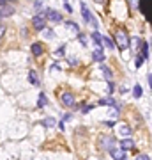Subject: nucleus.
I'll return each instance as SVG.
<instances>
[{"mask_svg":"<svg viewBox=\"0 0 152 160\" xmlns=\"http://www.w3.org/2000/svg\"><path fill=\"white\" fill-rule=\"evenodd\" d=\"M44 36H46V37H53V32H51V30H46Z\"/></svg>","mask_w":152,"mask_h":160,"instance_id":"30","label":"nucleus"},{"mask_svg":"<svg viewBox=\"0 0 152 160\" xmlns=\"http://www.w3.org/2000/svg\"><path fill=\"white\" fill-rule=\"evenodd\" d=\"M0 20H2V14H0Z\"/></svg>","mask_w":152,"mask_h":160,"instance_id":"37","label":"nucleus"},{"mask_svg":"<svg viewBox=\"0 0 152 160\" xmlns=\"http://www.w3.org/2000/svg\"><path fill=\"white\" fill-rule=\"evenodd\" d=\"M46 103H48V100H46V94H44V93H41V94H39V102H37V107L41 109V107H44Z\"/></svg>","mask_w":152,"mask_h":160,"instance_id":"19","label":"nucleus"},{"mask_svg":"<svg viewBox=\"0 0 152 160\" xmlns=\"http://www.w3.org/2000/svg\"><path fill=\"white\" fill-rule=\"evenodd\" d=\"M60 102H62V105H66V107H74V105H76V100H74V96H73L71 93H64V94L60 96Z\"/></svg>","mask_w":152,"mask_h":160,"instance_id":"7","label":"nucleus"},{"mask_svg":"<svg viewBox=\"0 0 152 160\" xmlns=\"http://www.w3.org/2000/svg\"><path fill=\"white\" fill-rule=\"evenodd\" d=\"M94 61H99V62H103L104 61V52H103V48H97V50H94Z\"/></svg>","mask_w":152,"mask_h":160,"instance_id":"12","label":"nucleus"},{"mask_svg":"<svg viewBox=\"0 0 152 160\" xmlns=\"http://www.w3.org/2000/svg\"><path fill=\"white\" fill-rule=\"evenodd\" d=\"M41 14L44 16V20H50V21H53V23H60L64 18H62V14L58 12V11H55V9H51V7H46L44 11H41Z\"/></svg>","mask_w":152,"mask_h":160,"instance_id":"2","label":"nucleus"},{"mask_svg":"<svg viewBox=\"0 0 152 160\" xmlns=\"http://www.w3.org/2000/svg\"><path fill=\"white\" fill-rule=\"evenodd\" d=\"M97 4H106V0H96Z\"/></svg>","mask_w":152,"mask_h":160,"instance_id":"36","label":"nucleus"},{"mask_svg":"<svg viewBox=\"0 0 152 160\" xmlns=\"http://www.w3.org/2000/svg\"><path fill=\"white\" fill-rule=\"evenodd\" d=\"M99 105H113V107H117V103H115L113 98H104V100L99 102Z\"/></svg>","mask_w":152,"mask_h":160,"instance_id":"20","label":"nucleus"},{"mask_svg":"<svg viewBox=\"0 0 152 160\" xmlns=\"http://www.w3.org/2000/svg\"><path fill=\"white\" fill-rule=\"evenodd\" d=\"M92 39H94V43L97 45V48H101V45H103V43H101V39H103V36H101L99 32H92Z\"/></svg>","mask_w":152,"mask_h":160,"instance_id":"16","label":"nucleus"},{"mask_svg":"<svg viewBox=\"0 0 152 160\" xmlns=\"http://www.w3.org/2000/svg\"><path fill=\"white\" fill-rule=\"evenodd\" d=\"M120 146H122L124 151H126V150H133V148H135V141H131V139H124V141H120Z\"/></svg>","mask_w":152,"mask_h":160,"instance_id":"11","label":"nucleus"},{"mask_svg":"<svg viewBox=\"0 0 152 160\" xmlns=\"http://www.w3.org/2000/svg\"><path fill=\"white\" fill-rule=\"evenodd\" d=\"M7 4V0H0V5H5Z\"/></svg>","mask_w":152,"mask_h":160,"instance_id":"35","label":"nucleus"},{"mask_svg":"<svg viewBox=\"0 0 152 160\" xmlns=\"http://www.w3.org/2000/svg\"><path fill=\"white\" fill-rule=\"evenodd\" d=\"M41 5H43V4H41V0H35V9H39Z\"/></svg>","mask_w":152,"mask_h":160,"instance_id":"33","label":"nucleus"},{"mask_svg":"<svg viewBox=\"0 0 152 160\" xmlns=\"http://www.w3.org/2000/svg\"><path fill=\"white\" fill-rule=\"evenodd\" d=\"M120 134H122V135H129V134H131V128H129L128 125H124V126L120 128Z\"/></svg>","mask_w":152,"mask_h":160,"instance_id":"23","label":"nucleus"},{"mask_svg":"<svg viewBox=\"0 0 152 160\" xmlns=\"http://www.w3.org/2000/svg\"><path fill=\"white\" fill-rule=\"evenodd\" d=\"M101 71H103V75H104V78L106 80H112V77H113V73H112V68H108V66H101Z\"/></svg>","mask_w":152,"mask_h":160,"instance_id":"13","label":"nucleus"},{"mask_svg":"<svg viewBox=\"0 0 152 160\" xmlns=\"http://www.w3.org/2000/svg\"><path fill=\"white\" fill-rule=\"evenodd\" d=\"M80 41H81V45H83V46H85V45H87V41H85V37H83V36H81V34H80Z\"/></svg>","mask_w":152,"mask_h":160,"instance_id":"32","label":"nucleus"},{"mask_svg":"<svg viewBox=\"0 0 152 160\" xmlns=\"http://www.w3.org/2000/svg\"><path fill=\"white\" fill-rule=\"evenodd\" d=\"M138 4H140V0H129V5L133 9H138Z\"/></svg>","mask_w":152,"mask_h":160,"instance_id":"26","label":"nucleus"},{"mask_svg":"<svg viewBox=\"0 0 152 160\" xmlns=\"http://www.w3.org/2000/svg\"><path fill=\"white\" fill-rule=\"evenodd\" d=\"M151 4H152V0H140V4H138V9L143 12L147 21H151Z\"/></svg>","mask_w":152,"mask_h":160,"instance_id":"4","label":"nucleus"},{"mask_svg":"<svg viewBox=\"0 0 152 160\" xmlns=\"http://www.w3.org/2000/svg\"><path fill=\"white\" fill-rule=\"evenodd\" d=\"M136 160H151V157H149V155H138Z\"/></svg>","mask_w":152,"mask_h":160,"instance_id":"27","label":"nucleus"},{"mask_svg":"<svg viewBox=\"0 0 152 160\" xmlns=\"http://www.w3.org/2000/svg\"><path fill=\"white\" fill-rule=\"evenodd\" d=\"M64 53H66V45H62V46L55 52V55H57V57H64Z\"/></svg>","mask_w":152,"mask_h":160,"instance_id":"22","label":"nucleus"},{"mask_svg":"<svg viewBox=\"0 0 152 160\" xmlns=\"http://www.w3.org/2000/svg\"><path fill=\"white\" fill-rule=\"evenodd\" d=\"M4 32H5V27H4V25H2V23H0V37H2V36H4Z\"/></svg>","mask_w":152,"mask_h":160,"instance_id":"31","label":"nucleus"},{"mask_svg":"<svg viewBox=\"0 0 152 160\" xmlns=\"http://www.w3.org/2000/svg\"><path fill=\"white\" fill-rule=\"evenodd\" d=\"M142 93H143L142 85H138V84H136V85L133 87V96H135V98H142Z\"/></svg>","mask_w":152,"mask_h":160,"instance_id":"18","label":"nucleus"},{"mask_svg":"<svg viewBox=\"0 0 152 160\" xmlns=\"http://www.w3.org/2000/svg\"><path fill=\"white\" fill-rule=\"evenodd\" d=\"M110 153H112L113 160H126V151L124 150H119V151L117 150H112Z\"/></svg>","mask_w":152,"mask_h":160,"instance_id":"9","label":"nucleus"},{"mask_svg":"<svg viewBox=\"0 0 152 160\" xmlns=\"http://www.w3.org/2000/svg\"><path fill=\"white\" fill-rule=\"evenodd\" d=\"M43 125H44V126H55V125H57V121H55L53 118H46V119L43 121Z\"/></svg>","mask_w":152,"mask_h":160,"instance_id":"21","label":"nucleus"},{"mask_svg":"<svg viewBox=\"0 0 152 160\" xmlns=\"http://www.w3.org/2000/svg\"><path fill=\"white\" fill-rule=\"evenodd\" d=\"M115 41H117V46L120 50H126L129 46V36L124 28H117L115 30Z\"/></svg>","mask_w":152,"mask_h":160,"instance_id":"1","label":"nucleus"},{"mask_svg":"<svg viewBox=\"0 0 152 160\" xmlns=\"http://www.w3.org/2000/svg\"><path fill=\"white\" fill-rule=\"evenodd\" d=\"M142 64H143V59H142V57H138V59H136V68H140Z\"/></svg>","mask_w":152,"mask_h":160,"instance_id":"28","label":"nucleus"},{"mask_svg":"<svg viewBox=\"0 0 152 160\" xmlns=\"http://www.w3.org/2000/svg\"><path fill=\"white\" fill-rule=\"evenodd\" d=\"M30 50H32V53H34V55H41V53L44 52V48H43V45H41V43H34V45L30 46Z\"/></svg>","mask_w":152,"mask_h":160,"instance_id":"10","label":"nucleus"},{"mask_svg":"<svg viewBox=\"0 0 152 160\" xmlns=\"http://www.w3.org/2000/svg\"><path fill=\"white\" fill-rule=\"evenodd\" d=\"M28 82L32 85H39V78H37V75H35L34 69H30V73H28Z\"/></svg>","mask_w":152,"mask_h":160,"instance_id":"14","label":"nucleus"},{"mask_svg":"<svg viewBox=\"0 0 152 160\" xmlns=\"http://www.w3.org/2000/svg\"><path fill=\"white\" fill-rule=\"evenodd\" d=\"M12 12H14V7L12 5H2V9H0V14H2V18L4 16H12Z\"/></svg>","mask_w":152,"mask_h":160,"instance_id":"8","label":"nucleus"},{"mask_svg":"<svg viewBox=\"0 0 152 160\" xmlns=\"http://www.w3.org/2000/svg\"><path fill=\"white\" fill-rule=\"evenodd\" d=\"M108 89H110V93H113V89H115V85H113V84L110 82V85H108Z\"/></svg>","mask_w":152,"mask_h":160,"instance_id":"34","label":"nucleus"},{"mask_svg":"<svg viewBox=\"0 0 152 160\" xmlns=\"http://www.w3.org/2000/svg\"><path fill=\"white\" fill-rule=\"evenodd\" d=\"M101 43H104V46H106V48H110V50H113V48H115V43H113L110 37H103V39H101Z\"/></svg>","mask_w":152,"mask_h":160,"instance_id":"17","label":"nucleus"},{"mask_svg":"<svg viewBox=\"0 0 152 160\" xmlns=\"http://www.w3.org/2000/svg\"><path fill=\"white\" fill-rule=\"evenodd\" d=\"M101 148L106 150V151H112V150H115V141L108 135H103L101 137Z\"/></svg>","mask_w":152,"mask_h":160,"instance_id":"6","label":"nucleus"},{"mask_svg":"<svg viewBox=\"0 0 152 160\" xmlns=\"http://www.w3.org/2000/svg\"><path fill=\"white\" fill-rule=\"evenodd\" d=\"M81 14H83V20L87 21V23H90L94 28H97L99 27V23H97V20L94 18V14H92V11L87 7V4L85 2H81Z\"/></svg>","mask_w":152,"mask_h":160,"instance_id":"3","label":"nucleus"},{"mask_svg":"<svg viewBox=\"0 0 152 160\" xmlns=\"http://www.w3.org/2000/svg\"><path fill=\"white\" fill-rule=\"evenodd\" d=\"M67 27H69L71 30H74L76 34H78V25H76V23H73V21H67Z\"/></svg>","mask_w":152,"mask_h":160,"instance_id":"24","label":"nucleus"},{"mask_svg":"<svg viewBox=\"0 0 152 160\" xmlns=\"http://www.w3.org/2000/svg\"><path fill=\"white\" fill-rule=\"evenodd\" d=\"M11 2H14V0H11Z\"/></svg>","mask_w":152,"mask_h":160,"instance_id":"38","label":"nucleus"},{"mask_svg":"<svg viewBox=\"0 0 152 160\" xmlns=\"http://www.w3.org/2000/svg\"><path fill=\"white\" fill-rule=\"evenodd\" d=\"M32 25H34V28L35 30H44V27H46V20H44V16L39 12V14H35L34 18H32Z\"/></svg>","mask_w":152,"mask_h":160,"instance_id":"5","label":"nucleus"},{"mask_svg":"<svg viewBox=\"0 0 152 160\" xmlns=\"http://www.w3.org/2000/svg\"><path fill=\"white\" fill-rule=\"evenodd\" d=\"M64 7H66V11H67V12H73V7H71L67 2H66V5H64Z\"/></svg>","mask_w":152,"mask_h":160,"instance_id":"29","label":"nucleus"},{"mask_svg":"<svg viewBox=\"0 0 152 160\" xmlns=\"http://www.w3.org/2000/svg\"><path fill=\"white\" fill-rule=\"evenodd\" d=\"M143 61L145 59H149V43L145 41V43H142V55H140Z\"/></svg>","mask_w":152,"mask_h":160,"instance_id":"15","label":"nucleus"},{"mask_svg":"<svg viewBox=\"0 0 152 160\" xmlns=\"http://www.w3.org/2000/svg\"><path fill=\"white\" fill-rule=\"evenodd\" d=\"M92 109H94L92 105H89V107H87V105H83V107H81V112H83V114H89V112H90Z\"/></svg>","mask_w":152,"mask_h":160,"instance_id":"25","label":"nucleus"}]
</instances>
